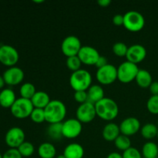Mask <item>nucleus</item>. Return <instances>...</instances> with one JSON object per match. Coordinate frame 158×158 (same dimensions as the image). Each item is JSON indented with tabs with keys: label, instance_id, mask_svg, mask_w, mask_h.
I'll return each mask as SVG.
<instances>
[{
	"label": "nucleus",
	"instance_id": "393cba45",
	"mask_svg": "<svg viewBox=\"0 0 158 158\" xmlns=\"http://www.w3.org/2000/svg\"><path fill=\"white\" fill-rule=\"evenodd\" d=\"M140 132H141V135L145 139L150 140V139H153L156 136H157L158 127L154 123H148L142 127Z\"/></svg>",
	"mask_w": 158,
	"mask_h": 158
},
{
	"label": "nucleus",
	"instance_id": "4468645a",
	"mask_svg": "<svg viewBox=\"0 0 158 158\" xmlns=\"http://www.w3.org/2000/svg\"><path fill=\"white\" fill-rule=\"evenodd\" d=\"M77 56L81 60L82 63L86 65H95L100 56L97 49L89 46H82Z\"/></svg>",
	"mask_w": 158,
	"mask_h": 158
},
{
	"label": "nucleus",
	"instance_id": "a18cd8bd",
	"mask_svg": "<svg viewBox=\"0 0 158 158\" xmlns=\"http://www.w3.org/2000/svg\"><path fill=\"white\" fill-rule=\"evenodd\" d=\"M0 158H2V155L1 154V153H0Z\"/></svg>",
	"mask_w": 158,
	"mask_h": 158
},
{
	"label": "nucleus",
	"instance_id": "58836bf2",
	"mask_svg": "<svg viewBox=\"0 0 158 158\" xmlns=\"http://www.w3.org/2000/svg\"><path fill=\"white\" fill-rule=\"evenodd\" d=\"M149 89L152 95H158V82L154 81L149 86Z\"/></svg>",
	"mask_w": 158,
	"mask_h": 158
},
{
	"label": "nucleus",
	"instance_id": "2f4dec72",
	"mask_svg": "<svg viewBox=\"0 0 158 158\" xmlns=\"http://www.w3.org/2000/svg\"><path fill=\"white\" fill-rule=\"evenodd\" d=\"M128 50V46L122 42H117L113 46V51L117 56H126Z\"/></svg>",
	"mask_w": 158,
	"mask_h": 158
},
{
	"label": "nucleus",
	"instance_id": "412c9836",
	"mask_svg": "<svg viewBox=\"0 0 158 158\" xmlns=\"http://www.w3.org/2000/svg\"><path fill=\"white\" fill-rule=\"evenodd\" d=\"M88 101L93 103H97L104 98V89L100 85H91L87 89Z\"/></svg>",
	"mask_w": 158,
	"mask_h": 158
},
{
	"label": "nucleus",
	"instance_id": "7c9ffc66",
	"mask_svg": "<svg viewBox=\"0 0 158 158\" xmlns=\"http://www.w3.org/2000/svg\"><path fill=\"white\" fill-rule=\"evenodd\" d=\"M30 118L32 121L37 123H40L46 121L44 109L34 107L33 110H32V114L30 115Z\"/></svg>",
	"mask_w": 158,
	"mask_h": 158
},
{
	"label": "nucleus",
	"instance_id": "1a4fd4ad",
	"mask_svg": "<svg viewBox=\"0 0 158 158\" xmlns=\"http://www.w3.org/2000/svg\"><path fill=\"white\" fill-rule=\"evenodd\" d=\"M76 115L77 120L81 123H89L94 120L97 116L95 104L89 101L81 103L77 108Z\"/></svg>",
	"mask_w": 158,
	"mask_h": 158
},
{
	"label": "nucleus",
	"instance_id": "473e14b6",
	"mask_svg": "<svg viewBox=\"0 0 158 158\" xmlns=\"http://www.w3.org/2000/svg\"><path fill=\"white\" fill-rule=\"evenodd\" d=\"M148 110L153 114H158V95H152L147 103Z\"/></svg>",
	"mask_w": 158,
	"mask_h": 158
},
{
	"label": "nucleus",
	"instance_id": "c03bdc74",
	"mask_svg": "<svg viewBox=\"0 0 158 158\" xmlns=\"http://www.w3.org/2000/svg\"><path fill=\"white\" fill-rule=\"evenodd\" d=\"M34 2H43V0H41V1H34Z\"/></svg>",
	"mask_w": 158,
	"mask_h": 158
},
{
	"label": "nucleus",
	"instance_id": "c9c22d12",
	"mask_svg": "<svg viewBox=\"0 0 158 158\" xmlns=\"http://www.w3.org/2000/svg\"><path fill=\"white\" fill-rule=\"evenodd\" d=\"M2 158H23V156L16 148H10L2 155Z\"/></svg>",
	"mask_w": 158,
	"mask_h": 158
},
{
	"label": "nucleus",
	"instance_id": "aec40b11",
	"mask_svg": "<svg viewBox=\"0 0 158 158\" xmlns=\"http://www.w3.org/2000/svg\"><path fill=\"white\" fill-rule=\"evenodd\" d=\"M33 106L35 108L45 109L49 102L51 101L49 94L45 91H36L32 98L31 99Z\"/></svg>",
	"mask_w": 158,
	"mask_h": 158
},
{
	"label": "nucleus",
	"instance_id": "72a5a7b5",
	"mask_svg": "<svg viewBox=\"0 0 158 158\" xmlns=\"http://www.w3.org/2000/svg\"><path fill=\"white\" fill-rule=\"evenodd\" d=\"M123 158H142V155L140 151L135 148H130L127 151H123Z\"/></svg>",
	"mask_w": 158,
	"mask_h": 158
},
{
	"label": "nucleus",
	"instance_id": "bb28decb",
	"mask_svg": "<svg viewBox=\"0 0 158 158\" xmlns=\"http://www.w3.org/2000/svg\"><path fill=\"white\" fill-rule=\"evenodd\" d=\"M21 97L28 100H31L34 94L36 93L35 86L31 83H25L21 86L19 89Z\"/></svg>",
	"mask_w": 158,
	"mask_h": 158
},
{
	"label": "nucleus",
	"instance_id": "423d86ee",
	"mask_svg": "<svg viewBox=\"0 0 158 158\" xmlns=\"http://www.w3.org/2000/svg\"><path fill=\"white\" fill-rule=\"evenodd\" d=\"M139 69L135 63L129 61L123 62L117 67V79L121 83H131L136 79Z\"/></svg>",
	"mask_w": 158,
	"mask_h": 158
},
{
	"label": "nucleus",
	"instance_id": "6ab92c4d",
	"mask_svg": "<svg viewBox=\"0 0 158 158\" xmlns=\"http://www.w3.org/2000/svg\"><path fill=\"white\" fill-rule=\"evenodd\" d=\"M15 100V94L12 89L6 88L0 92V106L2 107L11 108Z\"/></svg>",
	"mask_w": 158,
	"mask_h": 158
},
{
	"label": "nucleus",
	"instance_id": "4c0bfd02",
	"mask_svg": "<svg viewBox=\"0 0 158 158\" xmlns=\"http://www.w3.org/2000/svg\"><path fill=\"white\" fill-rule=\"evenodd\" d=\"M107 64H108L107 59H106L105 56H100L99 57L98 60H97V63L95 64V66H97V69H99V68L103 67V66H106V65Z\"/></svg>",
	"mask_w": 158,
	"mask_h": 158
},
{
	"label": "nucleus",
	"instance_id": "f03ea898",
	"mask_svg": "<svg viewBox=\"0 0 158 158\" xmlns=\"http://www.w3.org/2000/svg\"><path fill=\"white\" fill-rule=\"evenodd\" d=\"M46 121L49 123H62L66 115V106L59 100H53L44 109Z\"/></svg>",
	"mask_w": 158,
	"mask_h": 158
},
{
	"label": "nucleus",
	"instance_id": "7ed1b4c3",
	"mask_svg": "<svg viewBox=\"0 0 158 158\" xmlns=\"http://www.w3.org/2000/svg\"><path fill=\"white\" fill-rule=\"evenodd\" d=\"M69 83L75 91H86L92 85V76L89 71L80 69L73 72L69 78Z\"/></svg>",
	"mask_w": 158,
	"mask_h": 158
},
{
	"label": "nucleus",
	"instance_id": "49530a36",
	"mask_svg": "<svg viewBox=\"0 0 158 158\" xmlns=\"http://www.w3.org/2000/svg\"><path fill=\"white\" fill-rule=\"evenodd\" d=\"M157 137H158V133H157Z\"/></svg>",
	"mask_w": 158,
	"mask_h": 158
},
{
	"label": "nucleus",
	"instance_id": "dca6fc26",
	"mask_svg": "<svg viewBox=\"0 0 158 158\" xmlns=\"http://www.w3.org/2000/svg\"><path fill=\"white\" fill-rule=\"evenodd\" d=\"M146 56L147 49L144 46L140 44H134L128 47L126 57L127 61L137 65V63L144 60Z\"/></svg>",
	"mask_w": 158,
	"mask_h": 158
},
{
	"label": "nucleus",
	"instance_id": "9d476101",
	"mask_svg": "<svg viewBox=\"0 0 158 158\" xmlns=\"http://www.w3.org/2000/svg\"><path fill=\"white\" fill-rule=\"evenodd\" d=\"M81 47V42L76 35H68L61 43L62 52L67 57L78 55Z\"/></svg>",
	"mask_w": 158,
	"mask_h": 158
},
{
	"label": "nucleus",
	"instance_id": "c756f323",
	"mask_svg": "<svg viewBox=\"0 0 158 158\" xmlns=\"http://www.w3.org/2000/svg\"><path fill=\"white\" fill-rule=\"evenodd\" d=\"M82 62L80 60L78 56H73L67 57L66 59V66L73 72L79 70L81 69Z\"/></svg>",
	"mask_w": 158,
	"mask_h": 158
},
{
	"label": "nucleus",
	"instance_id": "b1692460",
	"mask_svg": "<svg viewBox=\"0 0 158 158\" xmlns=\"http://www.w3.org/2000/svg\"><path fill=\"white\" fill-rule=\"evenodd\" d=\"M142 154L145 158H157L158 146L154 142H147L142 148Z\"/></svg>",
	"mask_w": 158,
	"mask_h": 158
},
{
	"label": "nucleus",
	"instance_id": "ddd939ff",
	"mask_svg": "<svg viewBox=\"0 0 158 158\" xmlns=\"http://www.w3.org/2000/svg\"><path fill=\"white\" fill-rule=\"evenodd\" d=\"M24 72L21 68L18 66L9 67L3 73V79L6 84L15 86L21 83L24 79Z\"/></svg>",
	"mask_w": 158,
	"mask_h": 158
},
{
	"label": "nucleus",
	"instance_id": "4be33fe9",
	"mask_svg": "<svg viewBox=\"0 0 158 158\" xmlns=\"http://www.w3.org/2000/svg\"><path fill=\"white\" fill-rule=\"evenodd\" d=\"M38 154L41 158H54L56 154V149L52 143L45 142L39 147Z\"/></svg>",
	"mask_w": 158,
	"mask_h": 158
},
{
	"label": "nucleus",
	"instance_id": "e433bc0d",
	"mask_svg": "<svg viewBox=\"0 0 158 158\" xmlns=\"http://www.w3.org/2000/svg\"><path fill=\"white\" fill-rule=\"evenodd\" d=\"M113 23L116 26H123V15L121 14H116L113 18Z\"/></svg>",
	"mask_w": 158,
	"mask_h": 158
},
{
	"label": "nucleus",
	"instance_id": "9b49d317",
	"mask_svg": "<svg viewBox=\"0 0 158 158\" xmlns=\"http://www.w3.org/2000/svg\"><path fill=\"white\" fill-rule=\"evenodd\" d=\"M6 143L10 148H18L25 141V133L22 128L14 127L6 132Z\"/></svg>",
	"mask_w": 158,
	"mask_h": 158
},
{
	"label": "nucleus",
	"instance_id": "cd10ccee",
	"mask_svg": "<svg viewBox=\"0 0 158 158\" xmlns=\"http://www.w3.org/2000/svg\"><path fill=\"white\" fill-rule=\"evenodd\" d=\"M114 144L119 150L125 151L127 149H129L130 148H131V139L129 138L128 136L120 134L117 137V139L114 140Z\"/></svg>",
	"mask_w": 158,
	"mask_h": 158
},
{
	"label": "nucleus",
	"instance_id": "20e7f679",
	"mask_svg": "<svg viewBox=\"0 0 158 158\" xmlns=\"http://www.w3.org/2000/svg\"><path fill=\"white\" fill-rule=\"evenodd\" d=\"M145 25L144 17L137 11H128L123 15V26L131 32L141 30Z\"/></svg>",
	"mask_w": 158,
	"mask_h": 158
},
{
	"label": "nucleus",
	"instance_id": "a878e982",
	"mask_svg": "<svg viewBox=\"0 0 158 158\" xmlns=\"http://www.w3.org/2000/svg\"><path fill=\"white\" fill-rule=\"evenodd\" d=\"M48 134L53 140H59L63 137V123H50L47 129Z\"/></svg>",
	"mask_w": 158,
	"mask_h": 158
},
{
	"label": "nucleus",
	"instance_id": "a211bd4d",
	"mask_svg": "<svg viewBox=\"0 0 158 158\" xmlns=\"http://www.w3.org/2000/svg\"><path fill=\"white\" fill-rule=\"evenodd\" d=\"M103 137L107 141H114L120 134V127L114 123H110L105 125L102 131Z\"/></svg>",
	"mask_w": 158,
	"mask_h": 158
},
{
	"label": "nucleus",
	"instance_id": "79ce46f5",
	"mask_svg": "<svg viewBox=\"0 0 158 158\" xmlns=\"http://www.w3.org/2000/svg\"><path fill=\"white\" fill-rule=\"evenodd\" d=\"M5 84H6V83H5V80L4 79H3V77L0 75V89H2Z\"/></svg>",
	"mask_w": 158,
	"mask_h": 158
},
{
	"label": "nucleus",
	"instance_id": "a19ab883",
	"mask_svg": "<svg viewBox=\"0 0 158 158\" xmlns=\"http://www.w3.org/2000/svg\"><path fill=\"white\" fill-rule=\"evenodd\" d=\"M106 158H123V156H122V154H119L117 152H112L108 154Z\"/></svg>",
	"mask_w": 158,
	"mask_h": 158
},
{
	"label": "nucleus",
	"instance_id": "f704fd0d",
	"mask_svg": "<svg viewBox=\"0 0 158 158\" xmlns=\"http://www.w3.org/2000/svg\"><path fill=\"white\" fill-rule=\"evenodd\" d=\"M74 99L76 100V101L80 103V104L88 101L87 91H84V90L75 91V93H74Z\"/></svg>",
	"mask_w": 158,
	"mask_h": 158
},
{
	"label": "nucleus",
	"instance_id": "6e6552de",
	"mask_svg": "<svg viewBox=\"0 0 158 158\" xmlns=\"http://www.w3.org/2000/svg\"><path fill=\"white\" fill-rule=\"evenodd\" d=\"M96 77L102 84H111L117 79V68L113 64L108 63L106 66L97 69Z\"/></svg>",
	"mask_w": 158,
	"mask_h": 158
},
{
	"label": "nucleus",
	"instance_id": "c85d7f7f",
	"mask_svg": "<svg viewBox=\"0 0 158 158\" xmlns=\"http://www.w3.org/2000/svg\"><path fill=\"white\" fill-rule=\"evenodd\" d=\"M17 149L20 154L25 157L32 156L35 151V148H34L33 144L29 141H24Z\"/></svg>",
	"mask_w": 158,
	"mask_h": 158
},
{
	"label": "nucleus",
	"instance_id": "2eb2a0df",
	"mask_svg": "<svg viewBox=\"0 0 158 158\" xmlns=\"http://www.w3.org/2000/svg\"><path fill=\"white\" fill-rule=\"evenodd\" d=\"M120 133L123 135L131 136L135 134L140 130V120L134 117L125 118L120 124Z\"/></svg>",
	"mask_w": 158,
	"mask_h": 158
},
{
	"label": "nucleus",
	"instance_id": "39448f33",
	"mask_svg": "<svg viewBox=\"0 0 158 158\" xmlns=\"http://www.w3.org/2000/svg\"><path fill=\"white\" fill-rule=\"evenodd\" d=\"M33 109L34 106L31 100L23 97L16 99L10 108L12 115L18 119H25L30 117Z\"/></svg>",
	"mask_w": 158,
	"mask_h": 158
},
{
	"label": "nucleus",
	"instance_id": "f3484780",
	"mask_svg": "<svg viewBox=\"0 0 158 158\" xmlns=\"http://www.w3.org/2000/svg\"><path fill=\"white\" fill-rule=\"evenodd\" d=\"M63 154L66 158H83L84 156V149L80 143H72L65 148Z\"/></svg>",
	"mask_w": 158,
	"mask_h": 158
},
{
	"label": "nucleus",
	"instance_id": "f8f14e48",
	"mask_svg": "<svg viewBox=\"0 0 158 158\" xmlns=\"http://www.w3.org/2000/svg\"><path fill=\"white\" fill-rule=\"evenodd\" d=\"M82 130H83L82 123L77 119H68L63 123V137L66 138H76L80 136Z\"/></svg>",
	"mask_w": 158,
	"mask_h": 158
},
{
	"label": "nucleus",
	"instance_id": "37998d69",
	"mask_svg": "<svg viewBox=\"0 0 158 158\" xmlns=\"http://www.w3.org/2000/svg\"><path fill=\"white\" fill-rule=\"evenodd\" d=\"M56 158H66V157L64 156V154H60V155H58L57 156Z\"/></svg>",
	"mask_w": 158,
	"mask_h": 158
},
{
	"label": "nucleus",
	"instance_id": "0eeeda50",
	"mask_svg": "<svg viewBox=\"0 0 158 158\" xmlns=\"http://www.w3.org/2000/svg\"><path fill=\"white\" fill-rule=\"evenodd\" d=\"M19 59V54L15 48L9 45L0 46V63L5 66H15Z\"/></svg>",
	"mask_w": 158,
	"mask_h": 158
},
{
	"label": "nucleus",
	"instance_id": "f257e3e1",
	"mask_svg": "<svg viewBox=\"0 0 158 158\" xmlns=\"http://www.w3.org/2000/svg\"><path fill=\"white\" fill-rule=\"evenodd\" d=\"M97 116L102 120H112L117 117L119 114V107L115 100L109 97H104L95 103Z\"/></svg>",
	"mask_w": 158,
	"mask_h": 158
},
{
	"label": "nucleus",
	"instance_id": "5701e85b",
	"mask_svg": "<svg viewBox=\"0 0 158 158\" xmlns=\"http://www.w3.org/2000/svg\"><path fill=\"white\" fill-rule=\"evenodd\" d=\"M139 86L142 88H148L152 83V76L146 69H139L135 79Z\"/></svg>",
	"mask_w": 158,
	"mask_h": 158
},
{
	"label": "nucleus",
	"instance_id": "ea45409f",
	"mask_svg": "<svg viewBox=\"0 0 158 158\" xmlns=\"http://www.w3.org/2000/svg\"><path fill=\"white\" fill-rule=\"evenodd\" d=\"M97 3L100 5L102 7H106V6H109L111 3L110 0H98L97 1Z\"/></svg>",
	"mask_w": 158,
	"mask_h": 158
}]
</instances>
